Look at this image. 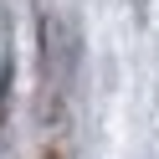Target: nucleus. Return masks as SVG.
<instances>
[{"label": "nucleus", "instance_id": "nucleus-1", "mask_svg": "<svg viewBox=\"0 0 159 159\" xmlns=\"http://www.w3.org/2000/svg\"><path fill=\"white\" fill-rule=\"evenodd\" d=\"M72 57H77V36L57 11L41 16V128L52 139H62L67 128V82H72Z\"/></svg>", "mask_w": 159, "mask_h": 159}]
</instances>
